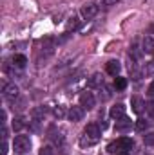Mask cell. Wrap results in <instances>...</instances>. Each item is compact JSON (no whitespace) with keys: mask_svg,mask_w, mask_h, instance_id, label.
<instances>
[{"mask_svg":"<svg viewBox=\"0 0 154 155\" xmlns=\"http://www.w3.org/2000/svg\"><path fill=\"white\" fill-rule=\"evenodd\" d=\"M109 116L111 119H121V117H125V105H121V103H118L114 107H111V110H109Z\"/></svg>","mask_w":154,"mask_h":155,"instance_id":"52a82bcc","label":"cell"},{"mask_svg":"<svg viewBox=\"0 0 154 155\" xmlns=\"http://www.w3.org/2000/svg\"><path fill=\"white\" fill-rule=\"evenodd\" d=\"M131 148H132V139L131 137H120V139L113 141L107 146V152L118 155V153H121V152H131Z\"/></svg>","mask_w":154,"mask_h":155,"instance_id":"7a4b0ae2","label":"cell"},{"mask_svg":"<svg viewBox=\"0 0 154 155\" xmlns=\"http://www.w3.org/2000/svg\"><path fill=\"white\" fill-rule=\"evenodd\" d=\"M100 126L98 124H94V123H91V124H87L85 126V130H83V134H82V137H80V146L82 148H91V146H94L98 141H100Z\"/></svg>","mask_w":154,"mask_h":155,"instance_id":"6da1fadb","label":"cell"},{"mask_svg":"<svg viewBox=\"0 0 154 155\" xmlns=\"http://www.w3.org/2000/svg\"><path fill=\"white\" fill-rule=\"evenodd\" d=\"M145 144L147 146H154V134H147L145 135Z\"/></svg>","mask_w":154,"mask_h":155,"instance_id":"603a6c76","label":"cell"},{"mask_svg":"<svg viewBox=\"0 0 154 155\" xmlns=\"http://www.w3.org/2000/svg\"><path fill=\"white\" fill-rule=\"evenodd\" d=\"M120 69H121V65H120L118 60H111V61H107V65H105V71H107V74H111V76H118Z\"/></svg>","mask_w":154,"mask_h":155,"instance_id":"30bf717a","label":"cell"},{"mask_svg":"<svg viewBox=\"0 0 154 155\" xmlns=\"http://www.w3.org/2000/svg\"><path fill=\"white\" fill-rule=\"evenodd\" d=\"M38 155H54V148L53 146H42Z\"/></svg>","mask_w":154,"mask_h":155,"instance_id":"7402d4cb","label":"cell"},{"mask_svg":"<svg viewBox=\"0 0 154 155\" xmlns=\"http://www.w3.org/2000/svg\"><path fill=\"white\" fill-rule=\"evenodd\" d=\"M11 61H13V65H15L16 69H24V67L27 65V58H26L24 54H15V56L11 58Z\"/></svg>","mask_w":154,"mask_h":155,"instance_id":"7c38bea8","label":"cell"},{"mask_svg":"<svg viewBox=\"0 0 154 155\" xmlns=\"http://www.w3.org/2000/svg\"><path fill=\"white\" fill-rule=\"evenodd\" d=\"M147 94H149L151 97H154V79H152V83L149 85V88H147Z\"/></svg>","mask_w":154,"mask_h":155,"instance_id":"d4e9b609","label":"cell"},{"mask_svg":"<svg viewBox=\"0 0 154 155\" xmlns=\"http://www.w3.org/2000/svg\"><path fill=\"white\" fill-rule=\"evenodd\" d=\"M131 107H132V112H134V114H140V112L143 110L145 105H143V99H142V97L134 96V97L131 99Z\"/></svg>","mask_w":154,"mask_h":155,"instance_id":"4fadbf2b","label":"cell"},{"mask_svg":"<svg viewBox=\"0 0 154 155\" xmlns=\"http://www.w3.org/2000/svg\"><path fill=\"white\" fill-rule=\"evenodd\" d=\"M13 150L18 153H26L31 150V139L27 135H16L13 141Z\"/></svg>","mask_w":154,"mask_h":155,"instance_id":"3957f363","label":"cell"},{"mask_svg":"<svg viewBox=\"0 0 154 155\" xmlns=\"http://www.w3.org/2000/svg\"><path fill=\"white\" fill-rule=\"evenodd\" d=\"M4 96H5V99L15 101V99L18 97V87H16L15 83H7V85H4Z\"/></svg>","mask_w":154,"mask_h":155,"instance_id":"8992f818","label":"cell"},{"mask_svg":"<svg viewBox=\"0 0 154 155\" xmlns=\"http://www.w3.org/2000/svg\"><path fill=\"white\" fill-rule=\"evenodd\" d=\"M51 137H53V141H54V144H56L58 148H64V144H65V137H64V132H54Z\"/></svg>","mask_w":154,"mask_h":155,"instance_id":"2e32d148","label":"cell"},{"mask_svg":"<svg viewBox=\"0 0 154 155\" xmlns=\"http://www.w3.org/2000/svg\"><path fill=\"white\" fill-rule=\"evenodd\" d=\"M94 103H96V99H94V96H93V92H82L80 94V107L83 108V110H91V108H94Z\"/></svg>","mask_w":154,"mask_h":155,"instance_id":"277c9868","label":"cell"},{"mask_svg":"<svg viewBox=\"0 0 154 155\" xmlns=\"http://www.w3.org/2000/svg\"><path fill=\"white\" fill-rule=\"evenodd\" d=\"M147 112H149V116H151V117L154 119V99L147 103Z\"/></svg>","mask_w":154,"mask_h":155,"instance_id":"cb8c5ba5","label":"cell"},{"mask_svg":"<svg viewBox=\"0 0 154 155\" xmlns=\"http://www.w3.org/2000/svg\"><path fill=\"white\" fill-rule=\"evenodd\" d=\"M87 85H89V88H100V87H103V76L102 74H93V76L89 78V81H87Z\"/></svg>","mask_w":154,"mask_h":155,"instance_id":"9c48e42d","label":"cell"},{"mask_svg":"<svg viewBox=\"0 0 154 155\" xmlns=\"http://www.w3.org/2000/svg\"><path fill=\"white\" fill-rule=\"evenodd\" d=\"M2 155H7V143H2Z\"/></svg>","mask_w":154,"mask_h":155,"instance_id":"4316f807","label":"cell"},{"mask_svg":"<svg viewBox=\"0 0 154 155\" xmlns=\"http://www.w3.org/2000/svg\"><path fill=\"white\" fill-rule=\"evenodd\" d=\"M78 27H80V18H78L76 15H73V16L67 20V24H65V31L71 33V31H75V29H78Z\"/></svg>","mask_w":154,"mask_h":155,"instance_id":"9a60e30c","label":"cell"},{"mask_svg":"<svg viewBox=\"0 0 154 155\" xmlns=\"http://www.w3.org/2000/svg\"><path fill=\"white\" fill-rule=\"evenodd\" d=\"M118 155H131L129 152H121V153H118Z\"/></svg>","mask_w":154,"mask_h":155,"instance_id":"83f0119b","label":"cell"},{"mask_svg":"<svg viewBox=\"0 0 154 155\" xmlns=\"http://www.w3.org/2000/svg\"><path fill=\"white\" fill-rule=\"evenodd\" d=\"M102 2V5H113V4H116L118 0H100Z\"/></svg>","mask_w":154,"mask_h":155,"instance_id":"484cf974","label":"cell"},{"mask_svg":"<svg viewBox=\"0 0 154 155\" xmlns=\"http://www.w3.org/2000/svg\"><path fill=\"white\" fill-rule=\"evenodd\" d=\"M24 126H26V119H24V117H16V119H13V130H15V132H20Z\"/></svg>","mask_w":154,"mask_h":155,"instance_id":"ac0fdd59","label":"cell"},{"mask_svg":"<svg viewBox=\"0 0 154 155\" xmlns=\"http://www.w3.org/2000/svg\"><path fill=\"white\" fill-rule=\"evenodd\" d=\"M125 87H127V79L121 76H116L114 78V88L116 90H125Z\"/></svg>","mask_w":154,"mask_h":155,"instance_id":"e0dca14e","label":"cell"},{"mask_svg":"<svg viewBox=\"0 0 154 155\" xmlns=\"http://www.w3.org/2000/svg\"><path fill=\"white\" fill-rule=\"evenodd\" d=\"M53 114H54V117H58V119H62V117L65 116V108L64 107H54V110H53Z\"/></svg>","mask_w":154,"mask_h":155,"instance_id":"44dd1931","label":"cell"},{"mask_svg":"<svg viewBox=\"0 0 154 155\" xmlns=\"http://www.w3.org/2000/svg\"><path fill=\"white\" fill-rule=\"evenodd\" d=\"M147 126H149V123H147L145 119H138V121H136V130H138V132L147 130Z\"/></svg>","mask_w":154,"mask_h":155,"instance_id":"ffe728a7","label":"cell"},{"mask_svg":"<svg viewBox=\"0 0 154 155\" xmlns=\"http://www.w3.org/2000/svg\"><path fill=\"white\" fill-rule=\"evenodd\" d=\"M80 15H82L85 20H91V18H94V16L98 15V5H96V4H87V5L82 7Z\"/></svg>","mask_w":154,"mask_h":155,"instance_id":"5b68a950","label":"cell"},{"mask_svg":"<svg viewBox=\"0 0 154 155\" xmlns=\"http://www.w3.org/2000/svg\"><path fill=\"white\" fill-rule=\"evenodd\" d=\"M45 112H47L45 107H38V108H35V110H33V119H42V117L45 116Z\"/></svg>","mask_w":154,"mask_h":155,"instance_id":"d6986e66","label":"cell"},{"mask_svg":"<svg viewBox=\"0 0 154 155\" xmlns=\"http://www.w3.org/2000/svg\"><path fill=\"white\" fill-rule=\"evenodd\" d=\"M131 128V119L129 117H121L116 121V132H127Z\"/></svg>","mask_w":154,"mask_h":155,"instance_id":"5bb4252c","label":"cell"},{"mask_svg":"<svg viewBox=\"0 0 154 155\" xmlns=\"http://www.w3.org/2000/svg\"><path fill=\"white\" fill-rule=\"evenodd\" d=\"M142 51L147 54H154V38L152 36H145L142 41Z\"/></svg>","mask_w":154,"mask_h":155,"instance_id":"8fae6325","label":"cell"},{"mask_svg":"<svg viewBox=\"0 0 154 155\" xmlns=\"http://www.w3.org/2000/svg\"><path fill=\"white\" fill-rule=\"evenodd\" d=\"M67 117H69V121H73V123L82 121V117H83V108H82V107H71L69 112H67Z\"/></svg>","mask_w":154,"mask_h":155,"instance_id":"ba28073f","label":"cell"}]
</instances>
